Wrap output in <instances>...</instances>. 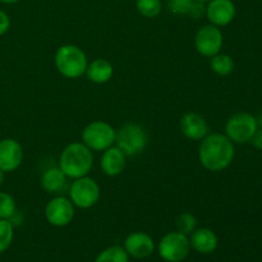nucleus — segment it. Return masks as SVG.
Segmentation results:
<instances>
[{
  "mask_svg": "<svg viewBox=\"0 0 262 262\" xmlns=\"http://www.w3.org/2000/svg\"><path fill=\"white\" fill-rule=\"evenodd\" d=\"M115 133L113 125L102 120H95L87 124L82 130V142L91 151H105L115 143Z\"/></svg>",
  "mask_w": 262,
  "mask_h": 262,
  "instance_id": "obj_6",
  "label": "nucleus"
},
{
  "mask_svg": "<svg viewBox=\"0 0 262 262\" xmlns=\"http://www.w3.org/2000/svg\"><path fill=\"white\" fill-rule=\"evenodd\" d=\"M69 200L74 207L91 209L100 200V186L94 178L86 176L73 179L69 186Z\"/></svg>",
  "mask_w": 262,
  "mask_h": 262,
  "instance_id": "obj_5",
  "label": "nucleus"
},
{
  "mask_svg": "<svg viewBox=\"0 0 262 262\" xmlns=\"http://www.w3.org/2000/svg\"><path fill=\"white\" fill-rule=\"evenodd\" d=\"M17 214L14 199L7 192H0V219L10 220Z\"/></svg>",
  "mask_w": 262,
  "mask_h": 262,
  "instance_id": "obj_24",
  "label": "nucleus"
},
{
  "mask_svg": "<svg viewBox=\"0 0 262 262\" xmlns=\"http://www.w3.org/2000/svg\"><path fill=\"white\" fill-rule=\"evenodd\" d=\"M258 128L257 118L250 113H237L228 119L225 124V136L233 143H247Z\"/></svg>",
  "mask_w": 262,
  "mask_h": 262,
  "instance_id": "obj_7",
  "label": "nucleus"
},
{
  "mask_svg": "<svg viewBox=\"0 0 262 262\" xmlns=\"http://www.w3.org/2000/svg\"><path fill=\"white\" fill-rule=\"evenodd\" d=\"M182 133L192 141H201L209 135V124L202 115L186 113L179 122Z\"/></svg>",
  "mask_w": 262,
  "mask_h": 262,
  "instance_id": "obj_14",
  "label": "nucleus"
},
{
  "mask_svg": "<svg viewBox=\"0 0 262 262\" xmlns=\"http://www.w3.org/2000/svg\"><path fill=\"white\" fill-rule=\"evenodd\" d=\"M45 217L53 227H67L74 217V205L68 197L55 196L45 206Z\"/></svg>",
  "mask_w": 262,
  "mask_h": 262,
  "instance_id": "obj_10",
  "label": "nucleus"
},
{
  "mask_svg": "<svg viewBox=\"0 0 262 262\" xmlns=\"http://www.w3.org/2000/svg\"><path fill=\"white\" fill-rule=\"evenodd\" d=\"M124 250L128 255L137 260L147 258L155 251L154 239L145 232L130 233L124 241Z\"/></svg>",
  "mask_w": 262,
  "mask_h": 262,
  "instance_id": "obj_13",
  "label": "nucleus"
},
{
  "mask_svg": "<svg viewBox=\"0 0 262 262\" xmlns=\"http://www.w3.org/2000/svg\"><path fill=\"white\" fill-rule=\"evenodd\" d=\"M95 262H129V255L124 250V247L112 246L100 252Z\"/></svg>",
  "mask_w": 262,
  "mask_h": 262,
  "instance_id": "obj_21",
  "label": "nucleus"
},
{
  "mask_svg": "<svg viewBox=\"0 0 262 262\" xmlns=\"http://www.w3.org/2000/svg\"><path fill=\"white\" fill-rule=\"evenodd\" d=\"M207 3L206 17L210 25L225 27L234 20L237 8L232 0H210Z\"/></svg>",
  "mask_w": 262,
  "mask_h": 262,
  "instance_id": "obj_11",
  "label": "nucleus"
},
{
  "mask_svg": "<svg viewBox=\"0 0 262 262\" xmlns=\"http://www.w3.org/2000/svg\"><path fill=\"white\" fill-rule=\"evenodd\" d=\"M55 67L59 73L68 79L79 78L86 73L89 60L79 46L67 43L60 46L55 53Z\"/></svg>",
  "mask_w": 262,
  "mask_h": 262,
  "instance_id": "obj_3",
  "label": "nucleus"
},
{
  "mask_svg": "<svg viewBox=\"0 0 262 262\" xmlns=\"http://www.w3.org/2000/svg\"><path fill=\"white\" fill-rule=\"evenodd\" d=\"M250 143L253 146V147L257 148V150H262V128L260 127L257 128L255 135H253L252 138H251Z\"/></svg>",
  "mask_w": 262,
  "mask_h": 262,
  "instance_id": "obj_27",
  "label": "nucleus"
},
{
  "mask_svg": "<svg viewBox=\"0 0 262 262\" xmlns=\"http://www.w3.org/2000/svg\"><path fill=\"white\" fill-rule=\"evenodd\" d=\"M136 8L143 17L155 18L161 13L163 4L161 0H136Z\"/></svg>",
  "mask_w": 262,
  "mask_h": 262,
  "instance_id": "obj_22",
  "label": "nucleus"
},
{
  "mask_svg": "<svg viewBox=\"0 0 262 262\" xmlns=\"http://www.w3.org/2000/svg\"><path fill=\"white\" fill-rule=\"evenodd\" d=\"M23 161V148L14 138L0 140V169L4 173L17 170Z\"/></svg>",
  "mask_w": 262,
  "mask_h": 262,
  "instance_id": "obj_12",
  "label": "nucleus"
},
{
  "mask_svg": "<svg viewBox=\"0 0 262 262\" xmlns=\"http://www.w3.org/2000/svg\"><path fill=\"white\" fill-rule=\"evenodd\" d=\"M92 166L94 155L83 142L69 143L64 147L59 158V168L69 179L89 176Z\"/></svg>",
  "mask_w": 262,
  "mask_h": 262,
  "instance_id": "obj_2",
  "label": "nucleus"
},
{
  "mask_svg": "<svg viewBox=\"0 0 262 262\" xmlns=\"http://www.w3.org/2000/svg\"><path fill=\"white\" fill-rule=\"evenodd\" d=\"M18 2H20V0H0V3H4V4H15Z\"/></svg>",
  "mask_w": 262,
  "mask_h": 262,
  "instance_id": "obj_28",
  "label": "nucleus"
},
{
  "mask_svg": "<svg viewBox=\"0 0 262 262\" xmlns=\"http://www.w3.org/2000/svg\"><path fill=\"white\" fill-rule=\"evenodd\" d=\"M68 177L61 171L59 166L49 168L48 170L43 171L41 176L40 183L43 191L50 194H59L63 192L67 187Z\"/></svg>",
  "mask_w": 262,
  "mask_h": 262,
  "instance_id": "obj_17",
  "label": "nucleus"
},
{
  "mask_svg": "<svg viewBox=\"0 0 262 262\" xmlns=\"http://www.w3.org/2000/svg\"><path fill=\"white\" fill-rule=\"evenodd\" d=\"M224 43V36H223L220 27L214 25H206L200 28L194 36V48L202 56L211 58L220 53Z\"/></svg>",
  "mask_w": 262,
  "mask_h": 262,
  "instance_id": "obj_9",
  "label": "nucleus"
},
{
  "mask_svg": "<svg viewBox=\"0 0 262 262\" xmlns=\"http://www.w3.org/2000/svg\"><path fill=\"white\" fill-rule=\"evenodd\" d=\"M234 156V143L225 135L212 133L201 140L199 148V160L207 170H225L233 163Z\"/></svg>",
  "mask_w": 262,
  "mask_h": 262,
  "instance_id": "obj_1",
  "label": "nucleus"
},
{
  "mask_svg": "<svg viewBox=\"0 0 262 262\" xmlns=\"http://www.w3.org/2000/svg\"><path fill=\"white\" fill-rule=\"evenodd\" d=\"M4 171L2 170V169H0V186H2L3 184V182H4Z\"/></svg>",
  "mask_w": 262,
  "mask_h": 262,
  "instance_id": "obj_29",
  "label": "nucleus"
},
{
  "mask_svg": "<svg viewBox=\"0 0 262 262\" xmlns=\"http://www.w3.org/2000/svg\"><path fill=\"white\" fill-rule=\"evenodd\" d=\"M86 77L96 84H104L113 78L114 68L106 59H95L89 63L86 69Z\"/></svg>",
  "mask_w": 262,
  "mask_h": 262,
  "instance_id": "obj_18",
  "label": "nucleus"
},
{
  "mask_svg": "<svg viewBox=\"0 0 262 262\" xmlns=\"http://www.w3.org/2000/svg\"><path fill=\"white\" fill-rule=\"evenodd\" d=\"M14 237V225L10 220L0 219V253L10 247Z\"/></svg>",
  "mask_w": 262,
  "mask_h": 262,
  "instance_id": "obj_23",
  "label": "nucleus"
},
{
  "mask_svg": "<svg viewBox=\"0 0 262 262\" xmlns=\"http://www.w3.org/2000/svg\"><path fill=\"white\" fill-rule=\"evenodd\" d=\"M210 67H211L212 72L216 73L217 76H229L234 71V60L228 54L217 53L216 55L211 56L210 60Z\"/></svg>",
  "mask_w": 262,
  "mask_h": 262,
  "instance_id": "obj_20",
  "label": "nucleus"
},
{
  "mask_svg": "<svg viewBox=\"0 0 262 262\" xmlns=\"http://www.w3.org/2000/svg\"><path fill=\"white\" fill-rule=\"evenodd\" d=\"M197 220L191 212H183V214L178 215L176 220L177 232L182 233L184 235H189L196 230Z\"/></svg>",
  "mask_w": 262,
  "mask_h": 262,
  "instance_id": "obj_25",
  "label": "nucleus"
},
{
  "mask_svg": "<svg viewBox=\"0 0 262 262\" xmlns=\"http://www.w3.org/2000/svg\"><path fill=\"white\" fill-rule=\"evenodd\" d=\"M189 243H191V248H193L194 251L207 255V253H211L216 250L219 241H217L215 232H212L211 229L200 228L192 233Z\"/></svg>",
  "mask_w": 262,
  "mask_h": 262,
  "instance_id": "obj_16",
  "label": "nucleus"
},
{
  "mask_svg": "<svg viewBox=\"0 0 262 262\" xmlns=\"http://www.w3.org/2000/svg\"><path fill=\"white\" fill-rule=\"evenodd\" d=\"M115 143L125 156H136L147 147V132L137 123H125L117 129Z\"/></svg>",
  "mask_w": 262,
  "mask_h": 262,
  "instance_id": "obj_4",
  "label": "nucleus"
},
{
  "mask_svg": "<svg viewBox=\"0 0 262 262\" xmlns=\"http://www.w3.org/2000/svg\"><path fill=\"white\" fill-rule=\"evenodd\" d=\"M158 250L159 255L166 262H181L189 255L191 243L188 235L170 232L161 238Z\"/></svg>",
  "mask_w": 262,
  "mask_h": 262,
  "instance_id": "obj_8",
  "label": "nucleus"
},
{
  "mask_svg": "<svg viewBox=\"0 0 262 262\" xmlns=\"http://www.w3.org/2000/svg\"><path fill=\"white\" fill-rule=\"evenodd\" d=\"M204 3L196 0H168V8L176 15H193L199 17L202 12L201 7Z\"/></svg>",
  "mask_w": 262,
  "mask_h": 262,
  "instance_id": "obj_19",
  "label": "nucleus"
},
{
  "mask_svg": "<svg viewBox=\"0 0 262 262\" xmlns=\"http://www.w3.org/2000/svg\"><path fill=\"white\" fill-rule=\"evenodd\" d=\"M127 163V156L117 146H112L107 150L102 151L100 168L102 173L107 177H118L123 173Z\"/></svg>",
  "mask_w": 262,
  "mask_h": 262,
  "instance_id": "obj_15",
  "label": "nucleus"
},
{
  "mask_svg": "<svg viewBox=\"0 0 262 262\" xmlns=\"http://www.w3.org/2000/svg\"><path fill=\"white\" fill-rule=\"evenodd\" d=\"M10 27V18L4 10L0 9V36H4Z\"/></svg>",
  "mask_w": 262,
  "mask_h": 262,
  "instance_id": "obj_26",
  "label": "nucleus"
},
{
  "mask_svg": "<svg viewBox=\"0 0 262 262\" xmlns=\"http://www.w3.org/2000/svg\"><path fill=\"white\" fill-rule=\"evenodd\" d=\"M196 2H199V3H207V2H210V0H196Z\"/></svg>",
  "mask_w": 262,
  "mask_h": 262,
  "instance_id": "obj_31",
  "label": "nucleus"
},
{
  "mask_svg": "<svg viewBox=\"0 0 262 262\" xmlns=\"http://www.w3.org/2000/svg\"><path fill=\"white\" fill-rule=\"evenodd\" d=\"M257 123H258V127L262 128V112L260 113V115H258V118H257Z\"/></svg>",
  "mask_w": 262,
  "mask_h": 262,
  "instance_id": "obj_30",
  "label": "nucleus"
}]
</instances>
